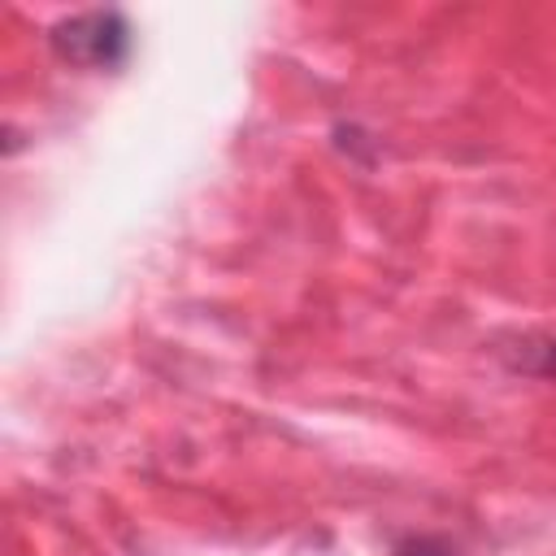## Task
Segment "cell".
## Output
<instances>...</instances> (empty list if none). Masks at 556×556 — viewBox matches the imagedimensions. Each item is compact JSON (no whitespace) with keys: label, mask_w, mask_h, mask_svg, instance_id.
<instances>
[{"label":"cell","mask_w":556,"mask_h":556,"mask_svg":"<svg viewBox=\"0 0 556 556\" xmlns=\"http://www.w3.org/2000/svg\"><path fill=\"white\" fill-rule=\"evenodd\" d=\"M395 556H460V547L439 534H417V539H404L395 547Z\"/></svg>","instance_id":"obj_2"},{"label":"cell","mask_w":556,"mask_h":556,"mask_svg":"<svg viewBox=\"0 0 556 556\" xmlns=\"http://www.w3.org/2000/svg\"><path fill=\"white\" fill-rule=\"evenodd\" d=\"M52 48L61 61L83 70H117L130 56V22L117 9H91L52 26Z\"/></svg>","instance_id":"obj_1"}]
</instances>
